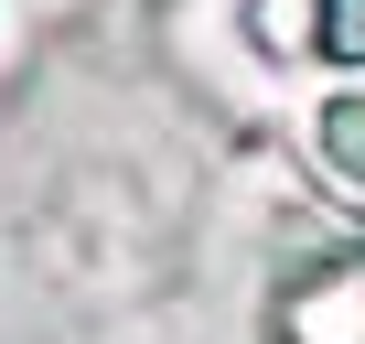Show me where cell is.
Listing matches in <instances>:
<instances>
[{
    "instance_id": "6da1fadb",
    "label": "cell",
    "mask_w": 365,
    "mask_h": 344,
    "mask_svg": "<svg viewBox=\"0 0 365 344\" xmlns=\"http://www.w3.org/2000/svg\"><path fill=\"white\" fill-rule=\"evenodd\" d=\"M322 161L344 172V183H365V86L322 97Z\"/></svg>"
},
{
    "instance_id": "7a4b0ae2",
    "label": "cell",
    "mask_w": 365,
    "mask_h": 344,
    "mask_svg": "<svg viewBox=\"0 0 365 344\" xmlns=\"http://www.w3.org/2000/svg\"><path fill=\"white\" fill-rule=\"evenodd\" d=\"M312 44H322V65H365V0H322Z\"/></svg>"
}]
</instances>
